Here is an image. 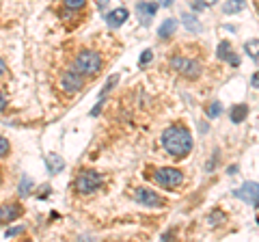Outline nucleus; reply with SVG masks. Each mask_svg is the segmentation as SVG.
Segmentation results:
<instances>
[{"label":"nucleus","mask_w":259,"mask_h":242,"mask_svg":"<svg viewBox=\"0 0 259 242\" xmlns=\"http://www.w3.org/2000/svg\"><path fill=\"white\" fill-rule=\"evenodd\" d=\"M151 59H153V52H151V50H145V52L141 54V59H139V65H141V67H143V65H147Z\"/></svg>","instance_id":"nucleus-23"},{"label":"nucleus","mask_w":259,"mask_h":242,"mask_svg":"<svg viewBox=\"0 0 259 242\" xmlns=\"http://www.w3.org/2000/svg\"><path fill=\"white\" fill-rule=\"evenodd\" d=\"M197 3L201 7H212V5H216V0H197Z\"/></svg>","instance_id":"nucleus-27"},{"label":"nucleus","mask_w":259,"mask_h":242,"mask_svg":"<svg viewBox=\"0 0 259 242\" xmlns=\"http://www.w3.org/2000/svg\"><path fill=\"white\" fill-rule=\"evenodd\" d=\"M153 182L162 188H177L184 182V173L175 167H162L153 173Z\"/></svg>","instance_id":"nucleus-3"},{"label":"nucleus","mask_w":259,"mask_h":242,"mask_svg":"<svg viewBox=\"0 0 259 242\" xmlns=\"http://www.w3.org/2000/svg\"><path fill=\"white\" fill-rule=\"evenodd\" d=\"M46 165H48V171H50V173H59L61 169L65 167L63 158L59 154H48L46 156Z\"/></svg>","instance_id":"nucleus-12"},{"label":"nucleus","mask_w":259,"mask_h":242,"mask_svg":"<svg viewBox=\"0 0 259 242\" xmlns=\"http://www.w3.org/2000/svg\"><path fill=\"white\" fill-rule=\"evenodd\" d=\"M248 115V106L246 104H238V106L231 108V121L233 124H240V121H244Z\"/></svg>","instance_id":"nucleus-14"},{"label":"nucleus","mask_w":259,"mask_h":242,"mask_svg":"<svg viewBox=\"0 0 259 242\" xmlns=\"http://www.w3.org/2000/svg\"><path fill=\"white\" fill-rule=\"evenodd\" d=\"M238 199H244L248 206H253L257 208V184L255 182H246L242 188H238L236 192H233Z\"/></svg>","instance_id":"nucleus-8"},{"label":"nucleus","mask_w":259,"mask_h":242,"mask_svg":"<svg viewBox=\"0 0 259 242\" xmlns=\"http://www.w3.org/2000/svg\"><path fill=\"white\" fill-rule=\"evenodd\" d=\"M127 9H123V7H121V9H115V11H110L108 13V18H106V22H108V26H112V28H119L121 24H123L125 20H127Z\"/></svg>","instance_id":"nucleus-11"},{"label":"nucleus","mask_w":259,"mask_h":242,"mask_svg":"<svg viewBox=\"0 0 259 242\" xmlns=\"http://www.w3.org/2000/svg\"><path fill=\"white\" fill-rule=\"evenodd\" d=\"M82 76L78 74V71H67L63 78H61V89L65 93H78L80 89H82Z\"/></svg>","instance_id":"nucleus-7"},{"label":"nucleus","mask_w":259,"mask_h":242,"mask_svg":"<svg viewBox=\"0 0 259 242\" xmlns=\"http://www.w3.org/2000/svg\"><path fill=\"white\" fill-rule=\"evenodd\" d=\"M24 231V227H13V229H7V238H13V236H20Z\"/></svg>","instance_id":"nucleus-26"},{"label":"nucleus","mask_w":259,"mask_h":242,"mask_svg":"<svg viewBox=\"0 0 259 242\" xmlns=\"http://www.w3.org/2000/svg\"><path fill=\"white\" fill-rule=\"evenodd\" d=\"M87 0H63V5H65V9H69V11H78V9H82Z\"/></svg>","instance_id":"nucleus-18"},{"label":"nucleus","mask_w":259,"mask_h":242,"mask_svg":"<svg viewBox=\"0 0 259 242\" xmlns=\"http://www.w3.org/2000/svg\"><path fill=\"white\" fill-rule=\"evenodd\" d=\"M0 182H3V173H0Z\"/></svg>","instance_id":"nucleus-31"},{"label":"nucleus","mask_w":259,"mask_h":242,"mask_svg":"<svg viewBox=\"0 0 259 242\" xmlns=\"http://www.w3.org/2000/svg\"><path fill=\"white\" fill-rule=\"evenodd\" d=\"M5 108H7V98H5L3 93H0V112H3Z\"/></svg>","instance_id":"nucleus-28"},{"label":"nucleus","mask_w":259,"mask_h":242,"mask_svg":"<svg viewBox=\"0 0 259 242\" xmlns=\"http://www.w3.org/2000/svg\"><path fill=\"white\" fill-rule=\"evenodd\" d=\"M162 145L173 158H184L190 154L192 149V136L188 132V128L184 126H168L162 132Z\"/></svg>","instance_id":"nucleus-1"},{"label":"nucleus","mask_w":259,"mask_h":242,"mask_svg":"<svg viewBox=\"0 0 259 242\" xmlns=\"http://www.w3.org/2000/svg\"><path fill=\"white\" fill-rule=\"evenodd\" d=\"M30 186H32V180H30V177H24L22 184H20V195H28Z\"/></svg>","instance_id":"nucleus-20"},{"label":"nucleus","mask_w":259,"mask_h":242,"mask_svg":"<svg viewBox=\"0 0 259 242\" xmlns=\"http://www.w3.org/2000/svg\"><path fill=\"white\" fill-rule=\"evenodd\" d=\"M244 5H246V0H229V3L225 5V13H227V15L238 13V11L244 9Z\"/></svg>","instance_id":"nucleus-16"},{"label":"nucleus","mask_w":259,"mask_h":242,"mask_svg":"<svg viewBox=\"0 0 259 242\" xmlns=\"http://www.w3.org/2000/svg\"><path fill=\"white\" fill-rule=\"evenodd\" d=\"M136 201L141 206H149V208H162L164 206V199L160 195H156L151 188H139L136 190Z\"/></svg>","instance_id":"nucleus-6"},{"label":"nucleus","mask_w":259,"mask_h":242,"mask_svg":"<svg viewBox=\"0 0 259 242\" xmlns=\"http://www.w3.org/2000/svg\"><path fill=\"white\" fill-rule=\"evenodd\" d=\"M102 69V56L93 50H82L74 61V71L80 76H95Z\"/></svg>","instance_id":"nucleus-2"},{"label":"nucleus","mask_w":259,"mask_h":242,"mask_svg":"<svg viewBox=\"0 0 259 242\" xmlns=\"http://www.w3.org/2000/svg\"><path fill=\"white\" fill-rule=\"evenodd\" d=\"M182 22L186 24V28L192 30V33H197V30H201V24H199L197 20H194V15H190V13L182 15Z\"/></svg>","instance_id":"nucleus-17"},{"label":"nucleus","mask_w":259,"mask_h":242,"mask_svg":"<svg viewBox=\"0 0 259 242\" xmlns=\"http://www.w3.org/2000/svg\"><path fill=\"white\" fill-rule=\"evenodd\" d=\"M221 112H223L221 102H212V104L207 106V117H209V119H216L218 115H221Z\"/></svg>","instance_id":"nucleus-19"},{"label":"nucleus","mask_w":259,"mask_h":242,"mask_svg":"<svg viewBox=\"0 0 259 242\" xmlns=\"http://www.w3.org/2000/svg\"><path fill=\"white\" fill-rule=\"evenodd\" d=\"M9 149H11V145H9V141L5 139V136H0V158L3 156H7L9 154Z\"/></svg>","instance_id":"nucleus-21"},{"label":"nucleus","mask_w":259,"mask_h":242,"mask_svg":"<svg viewBox=\"0 0 259 242\" xmlns=\"http://www.w3.org/2000/svg\"><path fill=\"white\" fill-rule=\"evenodd\" d=\"M100 186H102V175L91 171V169L82 171L76 180V190L80 192V195H91V192H95Z\"/></svg>","instance_id":"nucleus-4"},{"label":"nucleus","mask_w":259,"mask_h":242,"mask_svg":"<svg viewBox=\"0 0 259 242\" xmlns=\"http://www.w3.org/2000/svg\"><path fill=\"white\" fill-rule=\"evenodd\" d=\"M171 67L175 71H180L182 76L186 78H199L201 74V65L197 61H192V59H186V56H173L171 59Z\"/></svg>","instance_id":"nucleus-5"},{"label":"nucleus","mask_w":259,"mask_h":242,"mask_svg":"<svg viewBox=\"0 0 259 242\" xmlns=\"http://www.w3.org/2000/svg\"><path fill=\"white\" fill-rule=\"evenodd\" d=\"M117 80H119V76H110V78H108V83H106V87H104V93H108L110 89L115 87V83H117Z\"/></svg>","instance_id":"nucleus-24"},{"label":"nucleus","mask_w":259,"mask_h":242,"mask_svg":"<svg viewBox=\"0 0 259 242\" xmlns=\"http://www.w3.org/2000/svg\"><path fill=\"white\" fill-rule=\"evenodd\" d=\"M5 71H7V65H5V61H3V59H0V76H3V74H5Z\"/></svg>","instance_id":"nucleus-29"},{"label":"nucleus","mask_w":259,"mask_h":242,"mask_svg":"<svg viewBox=\"0 0 259 242\" xmlns=\"http://www.w3.org/2000/svg\"><path fill=\"white\" fill-rule=\"evenodd\" d=\"M209 223H212L214 225V221H225V214L223 212H212V214H209V219H207Z\"/></svg>","instance_id":"nucleus-25"},{"label":"nucleus","mask_w":259,"mask_h":242,"mask_svg":"<svg viewBox=\"0 0 259 242\" xmlns=\"http://www.w3.org/2000/svg\"><path fill=\"white\" fill-rule=\"evenodd\" d=\"M106 5H108V0H100V3H97V7H100V9H104Z\"/></svg>","instance_id":"nucleus-30"},{"label":"nucleus","mask_w":259,"mask_h":242,"mask_svg":"<svg viewBox=\"0 0 259 242\" xmlns=\"http://www.w3.org/2000/svg\"><path fill=\"white\" fill-rule=\"evenodd\" d=\"M22 212H24V208L20 204H5V206H0V221L11 223L15 219H20Z\"/></svg>","instance_id":"nucleus-9"},{"label":"nucleus","mask_w":259,"mask_h":242,"mask_svg":"<svg viewBox=\"0 0 259 242\" xmlns=\"http://www.w3.org/2000/svg\"><path fill=\"white\" fill-rule=\"evenodd\" d=\"M136 11H139L141 24H149L151 18H153V15H156V11H158V5H156V3H139V5H136Z\"/></svg>","instance_id":"nucleus-10"},{"label":"nucleus","mask_w":259,"mask_h":242,"mask_svg":"<svg viewBox=\"0 0 259 242\" xmlns=\"http://www.w3.org/2000/svg\"><path fill=\"white\" fill-rule=\"evenodd\" d=\"M231 54H233V50H231V44L229 42H221V44H218V50H216L218 59H221V61H229Z\"/></svg>","instance_id":"nucleus-15"},{"label":"nucleus","mask_w":259,"mask_h":242,"mask_svg":"<svg viewBox=\"0 0 259 242\" xmlns=\"http://www.w3.org/2000/svg\"><path fill=\"white\" fill-rule=\"evenodd\" d=\"M177 30V20H173V18H168V20H164V24L158 28V35L164 39V37H171L173 33Z\"/></svg>","instance_id":"nucleus-13"},{"label":"nucleus","mask_w":259,"mask_h":242,"mask_svg":"<svg viewBox=\"0 0 259 242\" xmlns=\"http://www.w3.org/2000/svg\"><path fill=\"white\" fill-rule=\"evenodd\" d=\"M257 39H253V44H246V54L250 56L253 61H257Z\"/></svg>","instance_id":"nucleus-22"}]
</instances>
